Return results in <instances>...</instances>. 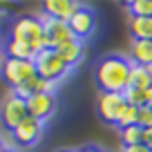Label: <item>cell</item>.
Masks as SVG:
<instances>
[{
	"label": "cell",
	"mask_w": 152,
	"mask_h": 152,
	"mask_svg": "<svg viewBox=\"0 0 152 152\" xmlns=\"http://www.w3.org/2000/svg\"><path fill=\"white\" fill-rule=\"evenodd\" d=\"M130 72H132V63L125 56L119 54H107L103 56L94 67V81L101 92H116L123 94L130 87Z\"/></svg>",
	"instance_id": "1"
},
{
	"label": "cell",
	"mask_w": 152,
	"mask_h": 152,
	"mask_svg": "<svg viewBox=\"0 0 152 152\" xmlns=\"http://www.w3.org/2000/svg\"><path fill=\"white\" fill-rule=\"evenodd\" d=\"M9 38L27 43L36 54H40L43 49L49 47L45 29H43V18H36V16H20V18H16L14 25H11Z\"/></svg>",
	"instance_id": "2"
},
{
	"label": "cell",
	"mask_w": 152,
	"mask_h": 152,
	"mask_svg": "<svg viewBox=\"0 0 152 152\" xmlns=\"http://www.w3.org/2000/svg\"><path fill=\"white\" fill-rule=\"evenodd\" d=\"M34 63H36V76H40V78H45V81L54 83V85H56L58 81H63V78L72 72L69 67L61 61V56H58L54 49H49V47L43 49L40 54H36Z\"/></svg>",
	"instance_id": "3"
},
{
	"label": "cell",
	"mask_w": 152,
	"mask_h": 152,
	"mask_svg": "<svg viewBox=\"0 0 152 152\" xmlns=\"http://www.w3.org/2000/svg\"><path fill=\"white\" fill-rule=\"evenodd\" d=\"M2 78L7 85L16 87L20 83H27L29 78L36 76V63L34 61H16V58H5L2 69H0Z\"/></svg>",
	"instance_id": "4"
},
{
	"label": "cell",
	"mask_w": 152,
	"mask_h": 152,
	"mask_svg": "<svg viewBox=\"0 0 152 152\" xmlns=\"http://www.w3.org/2000/svg\"><path fill=\"white\" fill-rule=\"evenodd\" d=\"M125 105V96L116 94V92H101L99 99H96V114L99 119L107 125H114L119 119L121 110Z\"/></svg>",
	"instance_id": "5"
},
{
	"label": "cell",
	"mask_w": 152,
	"mask_h": 152,
	"mask_svg": "<svg viewBox=\"0 0 152 152\" xmlns=\"http://www.w3.org/2000/svg\"><path fill=\"white\" fill-rule=\"evenodd\" d=\"M43 130H45V123L27 116L25 121H20V123L11 130V139H14L20 148H31V145H36V143L40 141Z\"/></svg>",
	"instance_id": "6"
},
{
	"label": "cell",
	"mask_w": 152,
	"mask_h": 152,
	"mask_svg": "<svg viewBox=\"0 0 152 152\" xmlns=\"http://www.w3.org/2000/svg\"><path fill=\"white\" fill-rule=\"evenodd\" d=\"M25 119H27V103L23 99H18V96L9 94L2 101V105H0V121H2V125L11 132Z\"/></svg>",
	"instance_id": "7"
},
{
	"label": "cell",
	"mask_w": 152,
	"mask_h": 152,
	"mask_svg": "<svg viewBox=\"0 0 152 152\" xmlns=\"http://www.w3.org/2000/svg\"><path fill=\"white\" fill-rule=\"evenodd\" d=\"M69 29L74 34L76 40H87L96 29V16L90 7L78 5V9L74 11V16L69 18Z\"/></svg>",
	"instance_id": "8"
},
{
	"label": "cell",
	"mask_w": 152,
	"mask_h": 152,
	"mask_svg": "<svg viewBox=\"0 0 152 152\" xmlns=\"http://www.w3.org/2000/svg\"><path fill=\"white\" fill-rule=\"evenodd\" d=\"M25 103H27V116L40 121V123H47L56 112L54 94H31Z\"/></svg>",
	"instance_id": "9"
},
{
	"label": "cell",
	"mask_w": 152,
	"mask_h": 152,
	"mask_svg": "<svg viewBox=\"0 0 152 152\" xmlns=\"http://www.w3.org/2000/svg\"><path fill=\"white\" fill-rule=\"evenodd\" d=\"M43 29H45V36H47L49 49H58L61 45L74 40V34H72V29H69V23H65V20H56V18L43 16Z\"/></svg>",
	"instance_id": "10"
},
{
	"label": "cell",
	"mask_w": 152,
	"mask_h": 152,
	"mask_svg": "<svg viewBox=\"0 0 152 152\" xmlns=\"http://www.w3.org/2000/svg\"><path fill=\"white\" fill-rule=\"evenodd\" d=\"M76 9H78V2H72V0H47V2H43V14L47 18L65 20V23H69Z\"/></svg>",
	"instance_id": "11"
},
{
	"label": "cell",
	"mask_w": 152,
	"mask_h": 152,
	"mask_svg": "<svg viewBox=\"0 0 152 152\" xmlns=\"http://www.w3.org/2000/svg\"><path fill=\"white\" fill-rule=\"evenodd\" d=\"M54 52L61 56V61L65 63L67 67H76L78 63L83 61V56H85V45H83V40H69V43H65V45H61L58 49H54Z\"/></svg>",
	"instance_id": "12"
},
{
	"label": "cell",
	"mask_w": 152,
	"mask_h": 152,
	"mask_svg": "<svg viewBox=\"0 0 152 152\" xmlns=\"http://www.w3.org/2000/svg\"><path fill=\"white\" fill-rule=\"evenodd\" d=\"M128 61L132 65L152 67V40H132Z\"/></svg>",
	"instance_id": "13"
},
{
	"label": "cell",
	"mask_w": 152,
	"mask_h": 152,
	"mask_svg": "<svg viewBox=\"0 0 152 152\" xmlns=\"http://www.w3.org/2000/svg\"><path fill=\"white\" fill-rule=\"evenodd\" d=\"M2 52H5V58H16V61H34L36 58V52L27 43H20V40H14V38H9L5 43Z\"/></svg>",
	"instance_id": "14"
},
{
	"label": "cell",
	"mask_w": 152,
	"mask_h": 152,
	"mask_svg": "<svg viewBox=\"0 0 152 152\" xmlns=\"http://www.w3.org/2000/svg\"><path fill=\"white\" fill-rule=\"evenodd\" d=\"M130 34L132 40H152V18H130Z\"/></svg>",
	"instance_id": "15"
},
{
	"label": "cell",
	"mask_w": 152,
	"mask_h": 152,
	"mask_svg": "<svg viewBox=\"0 0 152 152\" xmlns=\"http://www.w3.org/2000/svg\"><path fill=\"white\" fill-rule=\"evenodd\" d=\"M130 87H134V90H148V87H152V67L132 65V72H130Z\"/></svg>",
	"instance_id": "16"
},
{
	"label": "cell",
	"mask_w": 152,
	"mask_h": 152,
	"mask_svg": "<svg viewBox=\"0 0 152 152\" xmlns=\"http://www.w3.org/2000/svg\"><path fill=\"white\" fill-rule=\"evenodd\" d=\"M137 121H139V107H134V105L125 103L114 125H116L119 130H125V128H130V125H137Z\"/></svg>",
	"instance_id": "17"
},
{
	"label": "cell",
	"mask_w": 152,
	"mask_h": 152,
	"mask_svg": "<svg viewBox=\"0 0 152 152\" xmlns=\"http://www.w3.org/2000/svg\"><path fill=\"white\" fill-rule=\"evenodd\" d=\"M121 141H123V145H139V143H143V128L141 125H130V128L121 130Z\"/></svg>",
	"instance_id": "18"
},
{
	"label": "cell",
	"mask_w": 152,
	"mask_h": 152,
	"mask_svg": "<svg viewBox=\"0 0 152 152\" xmlns=\"http://www.w3.org/2000/svg\"><path fill=\"white\" fill-rule=\"evenodd\" d=\"M128 9L137 18H152V0H132L128 2Z\"/></svg>",
	"instance_id": "19"
},
{
	"label": "cell",
	"mask_w": 152,
	"mask_h": 152,
	"mask_svg": "<svg viewBox=\"0 0 152 152\" xmlns=\"http://www.w3.org/2000/svg\"><path fill=\"white\" fill-rule=\"evenodd\" d=\"M123 96H125V103L134 105V107L145 105V90H134V87H128V90L123 92Z\"/></svg>",
	"instance_id": "20"
},
{
	"label": "cell",
	"mask_w": 152,
	"mask_h": 152,
	"mask_svg": "<svg viewBox=\"0 0 152 152\" xmlns=\"http://www.w3.org/2000/svg\"><path fill=\"white\" fill-rule=\"evenodd\" d=\"M137 125H141L143 130L152 128V107H148V105H141L139 107V121Z\"/></svg>",
	"instance_id": "21"
},
{
	"label": "cell",
	"mask_w": 152,
	"mask_h": 152,
	"mask_svg": "<svg viewBox=\"0 0 152 152\" xmlns=\"http://www.w3.org/2000/svg\"><path fill=\"white\" fill-rule=\"evenodd\" d=\"M121 152H152V150H148L143 143H139V145H123Z\"/></svg>",
	"instance_id": "22"
},
{
	"label": "cell",
	"mask_w": 152,
	"mask_h": 152,
	"mask_svg": "<svg viewBox=\"0 0 152 152\" xmlns=\"http://www.w3.org/2000/svg\"><path fill=\"white\" fill-rule=\"evenodd\" d=\"M143 145H145L148 150H152V128L143 130Z\"/></svg>",
	"instance_id": "23"
},
{
	"label": "cell",
	"mask_w": 152,
	"mask_h": 152,
	"mask_svg": "<svg viewBox=\"0 0 152 152\" xmlns=\"http://www.w3.org/2000/svg\"><path fill=\"white\" fill-rule=\"evenodd\" d=\"M74 152H103L99 145H83V148H78V150H74Z\"/></svg>",
	"instance_id": "24"
},
{
	"label": "cell",
	"mask_w": 152,
	"mask_h": 152,
	"mask_svg": "<svg viewBox=\"0 0 152 152\" xmlns=\"http://www.w3.org/2000/svg\"><path fill=\"white\" fill-rule=\"evenodd\" d=\"M145 105H148V107H152V87H148V90H145Z\"/></svg>",
	"instance_id": "25"
},
{
	"label": "cell",
	"mask_w": 152,
	"mask_h": 152,
	"mask_svg": "<svg viewBox=\"0 0 152 152\" xmlns=\"http://www.w3.org/2000/svg\"><path fill=\"white\" fill-rule=\"evenodd\" d=\"M2 63H5V52L0 49V69H2Z\"/></svg>",
	"instance_id": "26"
},
{
	"label": "cell",
	"mask_w": 152,
	"mask_h": 152,
	"mask_svg": "<svg viewBox=\"0 0 152 152\" xmlns=\"http://www.w3.org/2000/svg\"><path fill=\"white\" fill-rule=\"evenodd\" d=\"M5 150H7V145L2 143V139H0V152H5Z\"/></svg>",
	"instance_id": "27"
},
{
	"label": "cell",
	"mask_w": 152,
	"mask_h": 152,
	"mask_svg": "<svg viewBox=\"0 0 152 152\" xmlns=\"http://www.w3.org/2000/svg\"><path fill=\"white\" fill-rule=\"evenodd\" d=\"M2 9H7V5H0V11H2Z\"/></svg>",
	"instance_id": "28"
},
{
	"label": "cell",
	"mask_w": 152,
	"mask_h": 152,
	"mask_svg": "<svg viewBox=\"0 0 152 152\" xmlns=\"http://www.w3.org/2000/svg\"><path fill=\"white\" fill-rule=\"evenodd\" d=\"M5 152H16V150H11V148H7V150H5Z\"/></svg>",
	"instance_id": "29"
},
{
	"label": "cell",
	"mask_w": 152,
	"mask_h": 152,
	"mask_svg": "<svg viewBox=\"0 0 152 152\" xmlns=\"http://www.w3.org/2000/svg\"><path fill=\"white\" fill-rule=\"evenodd\" d=\"M56 152H72V150H56Z\"/></svg>",
	"instance_id": "30"
}]
</instances>
